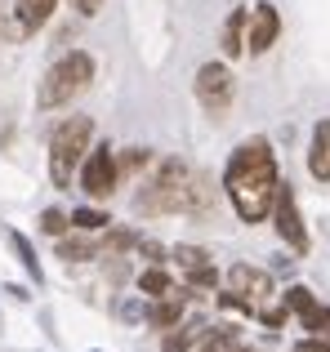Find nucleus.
<instances>
[{"label": "nucleus", "instance_id": "20", "mask_svg": "<svg viewBox=\"0 0 330 352\" xmlns=\"http://www.w3.org/2000/svg\"><path fill=\"white\" fill-rule=\"evenodd\" d=\"M9 241H14V250H18V258H23V267H27V272L36 276V285H41V281H45V272H41V258H36L32 241H27L23 232H14V236H9Z\"/></svg>", "mask_w": 330, "mask_h": 352}, {"label": "nucleus", "instance_id": "9", "mask_svg": "<svg viewBox=\"0 0 330 352\" xmlns=\"http://www.w3.org/2000/svg\"><path fill=\"white\" fill-rule=\"evenodd\" d=\"M228 285H232V294L245 303V312H263V299H272V276L259 272V267L236 263L232 272H228Z\"/></svg>", "mask_w": 330, "mask_h": 352}, {"label": "nucleus", "instance_id": "14", "mask_svg": "<svg viewBox=\"0 0 330 352\" xmlns=\"http://www.w3.org/2000/svg\"><path fill=\"white\" fill-rule=\"evenodd\" d=\"M245 18H250V9H232L223 23V54L228 58H241L245 54Z\"/></svg>", "mask_w": 330, "mask_h": 352}, {"label": "nucleus", "instance_id": "10", "mask_svg": "<svg viewBox=\"0 0 330 352\" xmlns=\"http://www.w3.org/2000/svg\"><path fill=\"white\" fill-rule=\"evenodd\" d=\"M286 308L299 312L304 330H326V326H330V308H322V303H317L313 294L304 290V285H290V290H286Z\"/></svg>", "mask_w": 330, "mask_h": 352}, {"label": "nucleus", "instance_id": "18", "mask_svg": "<svg viewBox=\"0 0 330 352\" xmlns=\"http://www.w3.org/2000/svg\"><path fill=\"white\" fill-rule=\"evenodd\" d=\"M139 290L152 294V299H161V294L174 290V281H170V272H165V267H148V272L139 276Z\"/></svg>", "mask_w": 330, "mask_h": 352}, {"label": "nucleus", "instance_id": "1", "mask_svg": "<svg viewBox=\"0 0 330 352\" xmlns=\"http://www.w3.org/2000/svg\"><path fill=\"white\" fill-rule=\"evenodd\" d=\"M277 156H272L268 138H245L232 152L223 174V192L232 201L241 223H263L272 214V197H277Z\"/></svg>", "mask_w": 330, "mask_h": 352}, {"label": "nucleus", "instance_id": "21", "mask_svg": "<svg viewBox=\"0 0 330 352\" xmlns=\"http://www.w3.org/2000/svg\"><path fill=\"white\" fill-rule=\"evenodd\" d=\"M72 223H76L80 232H98V228H107L112 219H107L103 210H72Z\"/></svg>", "mask_w": 330, "mask_h": 352}, {"label": "nucleus", "instance_id": "22", "mask_svg": "<svg viewBox=\"0 0 330 352\" xmlns=\"http://www.w3.org/2000/svg\"><path fill=\"white\" fill-rule=\"evenodd\" d=\"M67 228H72V219L63 214V210H45V214H41V232H50V236H63Z\"/></svg>", "mask_w": 330, "mask_h": 352}, {"label": "nucleus", "instance_id": "23", "mask_svg": "<svg viewBox=\"0 0 330 352\" xmlns=\"http://www.w3.org/2000/svg\"><path fill=\"white\" fill-rule=\"evenodd\" d=\"M139 165H148V147H130V152L116 161V170H139Z\"/></svg>", "mask_w": 330, "mask_h": 352}, {"label": "nucleus", "instance_id": "19", "mask_svg": "<svg viewBox=\"0 0 330 352\" xmlns=\"http://www.w3.org/2000/svg\"><path fill=\"white\" fill-rule=\"evenodd\" d=\"M232 348H236V330L223 326V330H206L197 352H232Z\"/></svg>", "mask_w": 330, "mask_h": 352}, {"label": "nucleus", "instance_id": "15", "mask_svg": "<svg viewBox=\"0 0 330 352\" xmlns=\"http://www.w3.org/2000/svg\"><path fill=\"white\" fill-rule=\"evenodd\" d=\"M179 317H183V294H174V290H170V294H161V299L148 308V321H152L157 330L179 326Z\"/></svg>", "mask_w": 330, "mask_h": 352}, {"label": "nucleus", "instance_id": "8", "mask_svg": "<svg viewBox=\"0 0 330 352\" xmlns=\"http://www.w3.org/2000/svg\"><path fill=\"white\" fill-rule=\"evenodd\" d=\"M277 36H281L277 5H268V0L250 5V18H245V50L250 54H268L272 45H277Z\"/></svg>", "mask_w": 330, "mask_h": 352}, {"label": "nucleus", "instance_id": "17", "mask_svg": "<svg viewBox=\"0 0 330 352\" xmlns=\"http://www.w3.org/2000/svg\"><path fill=\"white\" fill-rule=\"evenodd\" d=\"M201 335H206V326H201V321H188V326H170V335H165L161 352H188L192 344H201Z\"/></svg>", "mask_w": 330, "mask_h": 352}, {"label": "nucleus", "instance_id": "16", "mask_svg": "<svg viewBox=\"0 0 330 352\" xmlns=\"http://www.w3.org/2000/svg\"><path fill=\"white\" fill-rule=\"evenodd\" d=\"M103 254V245L89 236H63L58 241V258H67V263H85V258H98Z\"/></svg>", "mask_w": 330, "mask_h": 352}, {"label": "nucleus", "instance_id": "6", "mask_svg": "<svg viewBox=\"0 0 330 352\" xmlns=\"http://www.w3.org/2000/svg\"><path fill=\"white\" fill-rule=\"evenodd\" d=\"M116 174H121L116 170V152L107 143H98V147H89L85 161H80V188H85L94 201H103V197H112Z\"/></svg>", "mask_w": 330, "mask_h": 352}, {"label": "nucleus", "instance_id": "2", "mask_svg": "<svg viewBox=\"0 0 330 352\" xmlns=\"http://www.w3.org/2000/svg\"><path fill=\"white\" fill-rule=\"evenodd\" d=\"M210 183L197 170H188L183 161H165L157 179L143 183V192L134 197V214H192L206 210Z\"/></svg>", "mask_w": 330, "mask_h": 352}, {"label": "nucleus", "instance_id": "5", "mask_svg": "<svg viewBox=\"0 0 330 352\" xmlns=\"http://www.w3.org/2000/svg\"><path fill=\"white\" fill-rule=\"evenodd\" d=\"M232 94H236L232 72H228L223 63H201V72H197V98H201V107H206L210 116H223L228 107H232Z\"/></svg>", "mask_w": 330, "mask_h": 352}, {"label": "nucleus", "instance_id": "3", "mask_svg": "<svg viewBox=\"0 0 330 352\" xmlns=\"http://www.w3.org/2000/svg\"><path fill=\"white\" fill-rule=\"evenodd\" d=\"M89 80H94V58H89L85 50L63 54V58L54 63L50 72H45L41 89H36V107H45V112H54V107H67L72 98H80V94L89 89Z\"/></svg>", "mask_w": 330, "mask_h": 352}, {"label": "nucleus", "instance_id": "4", "mask_svg": "<svg viewBox=\"0 0 330 352\" xmlns=\"http://www.w3.org/2000/svg\"><path fill=\"white\" fill-rule=\"evenodd\" d=\"M89 134H94L89 116H72L54 129V138H50V179H54V188H72V174L80 170V161H85V152H89Z\"/></svg>", "mask_w": 330, "mask_h": 352}, {"label": "nucleus", "instance_id": "7", "mask_svg": "<svg viewBox=\"0 0 330 352\" xmlns=\"http://www.w3.org/2000/svg\"><path fill=\"white\" fill-rule=\"evenodd\" d=\"M272 219H277V232L290 250L304 254L308 250V232H304V219H299V206H295V192L290 183H277V197H272Z\"/></svg>", "mask_w": 330, "mask_h": 352}, {"label": "nucleus", "instance_id": "11", "mask_svg": "<svg viewBox=\"0 0 330 352\" xmlns=\"http://www.w3.org/2000/svg\"><path fill=\"white\" fill-rule=\"evenodd\" d=\"M174 258H179L183 276H188L192 285H201V290L214 285V263H210V254L201 245H179V250H174Z\"/></svg>", "mask_w": 330, "mask_h": 352}, {"label": "nucleus", "instance_id": "13", "mask_svg": "<svg viewBox=\"0 0 330 352\" xmlns=\"http://www.w3.org/2000/svg\"><path fill=\"white\" fill-rule=\"evenodd\" d=\"M308 170H313V179H330V120H317L313 129V152H308Z\"/></svg>", "mask_w": 330, "mask_h": 352}, {"label": "nucleus", "instance_id": "12", "mask_svg": "<svg viewBox=\"0 0 330 352\" xmlns=\"http://www.w3.org/2000/svg\"><path fill=\"white\" fill-rule=\"evenodd\" d=\"M54 5H58V0H14L18 27H23L27 36H32V32H41V27L54 18Z\"/></svg>", "mask_w": 330, "mask_h": 352}, {"label": "nucleus", "instance_id": "25", "mask_svg": "<svg viewBox=\"0 0 330 352\" xmlns=\"http://www.w3.org/2000/svg\"><path fill=\"white\" fill-rule=\"evenodd\" d=\"M232 352H250V348H232Z\"/></svg>", "mask_w": 330, "mask_h": 352}, {"label": "nucleus", "instance_id": "26", "mask_svg": "<svg viewBox=\"0 0 330 352\" xmlns=\"http://www.w3.org/2000/svg\"><path fill=\"white\" fill-rule=\"evenodd\" d=\"M299 352H304V348H299Z\"/></svg>", "mask_w": 330, "mask_h": 352}, {"label": "nucleus", "instance_id": "24", "mask_svg": "<svg viewBox=\"0 0 330 352\" xmlns=\"http://www.w3.org/2000/svg\"><path fill=\"white\" fill-rule=\"evenodd\" d=\"M72 9H76L80 18H94L98 9H103V0H72Z\"/></svg>", "mask_w": 330, "mask_h": 352}]
</instances>
